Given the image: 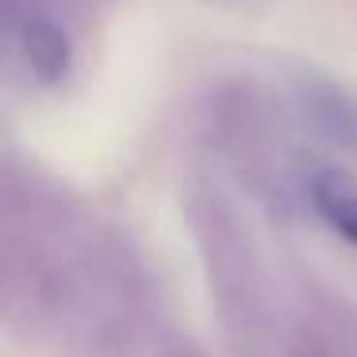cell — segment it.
<instances>
[{"mask_svg": "<svg viewBox=\"0 0 357 357\" xmlns=\"http://www.w3.org/2000/svg\"><path fill=\"white\" fill-rule=\"evenodd\" d=\"M4 24L39 81H58L70 70V35L43 0H4Z\"/></svg>", "mask_w": 357, "mask_h": 357, "instance_id": "cell-1", "label": "cell"}, {"mask_svg": "<svg viewBox=\"0 0 357 357\" xmlns=\"http://www.w3.org/2000/svg\"><path fill=\"white\" fill-rule=\"evenodd\" d=\"M300 104H303V116L315 123L319 135H326L334 142L357 139V108L342 89L326 85V81H303Z\"/></svg>", "mask_w": 357, "mask_h": 357, "instance_id": "cell-2", "label": "cell"}, {"mask_svg": "<svg viewBox=\"0 0 357 357\" xmlns=\"http://www.w3.org/2000/svg\"><path fill=\"white\" fill-rule=\"evenodd\" d=\"M311 204L315 211L342 234L346 242L357 246V185L338 169H323L311 181Z\"/></svg>", "mask_w": 357, "mask_h": 357, "instance_id": "cell-3", "label": "cell"}, {"mask_svg": "<svg viewBox=\"0 0 357 357\" xmlns=\"http://www.w3.org/2000/svg\"><path fill=\"white\" fill-rule=\"evenodd\" d=\"M165 357H208V354H204V349L196 346V342H173Z\"/></svg>", "mask_w": 357, "mask_h": 357, "instance_id": "cell-4", "label": "cell"}]
</instances>
